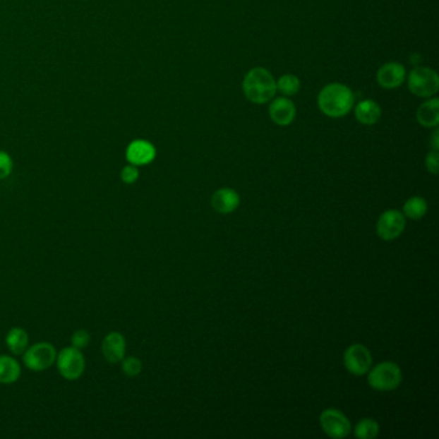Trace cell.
<instances>
[{
	"mask_svg": "<svg viewBox=\"0 0 439 439\" xmlns=\"http://www.w3.org/2000/svg\"><path fill=\"white\" fill-rule=\"evenodd\" d=\"M344 366L351 375L362 376L373 367L371 351L363 344H353L344 351Z\"/></svg>",
	"mask_w": 439,
	"mask_h": 439,
	"instance_id": "cell-9",
	"label": "cell"
},
{
	"mask_svg": "<svg viewBox=\"0 0 439 439\" xmlns=\"http://www.w3.org/2000/svg\"><path fill=\"white\" fill-rule=\"evenodd\" d=\"M380 432V425L373 419H362L354 428V435L359 439H373Z\"/></svg>",
	"mask_w": 439,
	"mask_h": 439,
	"instance_id": "cell-20",
	"label": "cell"
},
{
	"mask_svg": "<svg viewBox=\"0 0 439 439\" xmlns=\"http://www.w3.org/2000/svg\"><path fill=\"white\" fill-rule=\"evenodd\" d=\"M56 362L61 376L66 380H78L85 370V359L83 353L73 345L59 351Z\"/></svg>",
	"mask_w": 439,
	"mask_h": 439,
	"instance_id": "cell-6",
	"label": "cell"
},
{
	"mask_svg": "<svg viewBox=\"0 0 439 439\" xmlns=\"http://www.w3.org/2000/svg\"><path fill=\"white\" fill-rule=\"evenodd\" d=\"M296 115V109L293 101L286 97H279L273 100L270 106V116L275 124L287 126L291 124Z\"/></svg>",
	"mask_w": 439,
	"mask_h": 439,
	"instance_id": "cell-12",
	"label": "cell"
},
{
	"mask_svg": "<svg viewBox=\"0 0 439 439\" xmlns=\"http://www.w3.org/2000/svg\"><path fill=\"white\" fill-rule=\"evenodd\" d=\"M376 79L383 88H398L402 85L403 81L406 79V70L401 64L388 62L379 68Z\"/></svg>",
	"mask_w": 439,
	"mask_h": 439,
	"instance_id": "cell-11",
	"label": "cell"
},
{
	"mask_svg": "<svg viewBox=\"0 0 439 439\" xmlns=\"http://www.w3.org/2000/svg\"><path fill=\"white\" fill-rule=\"evenodd\" d=\"M125 351H126V342H125V337L120 332L114 331L103 339V357L110 363L121 362L124 359Z\"/></svg>",
	"mask_w": 439,
	"mask_h": 439,
	"instance_id": "cell-13",
	"label": "cell"
},
{
	"mask_svg": "<svg viewBox=\"0 0 439 439\" xmlns=\"http://www.w3.org/2000/svg\"><path fill=\"white\" fill-rule=\"evenodd\" d=\"M242 89L250 102L256 104L270 102L277 90L273 75L263 67H255L245 75Z\"/></svg>",
	"mask_w": 439,
	"mask_h": 439,
	"instance_id": "cell-2",
	"label": "cell"
},
{
	"mask_svg": "<svg viewBox=\"0 0 439 439\" xmlns=\"http://www.w3.org/2000/svg\"><path fill=\"white\" fill-rule=\"evenodd\" d=\"M416 119L419 124L425 128L437 126L439 123V100L433 98L426 102L421 103L417 109Z\"/></svg>",
	"mask_w": 439,
	"mask_h": 439,
	"instance_id": "cell-15",
	"label": "cell"
},
{
	"mask_svg": "<svg viewBox=\"0 0 439 439\" xmlns=\"http://www.w3.org/2000/svg\"><path fill=\"white\" fill-rule=\"evenodd\" d=\"M276 88L279 90L282 95H296L301 89V81L290 73H286L284 76H281L276 83Z\"/></svg>",
	"mask_w": 439,
	"mask_h": 439,
	"instance_id": "cell-21",
	"label": "cell"
},
{
	"mask_svg": "<svg viewBox=\"0 0 439 439\" xmlns=\"http://www.w3.org/2000/svg\"><path fill=\"white\" fill-rule=\"evenodd\" d=\"M426 212H428V203L424 198L420 196L409 198L403 205V214L410 220H421Z\"/></svg>",
	"mask_w": 439,
	"mask_h": 439,
	"instance_id": "cell-19",
	"label": "cell"
},
{
	"mask_svg": "<svg viewBox=\"0 0 439 439\" xmlns=\"http://www.w3.org/2000/svg\"><path fill=\"white\" fill-rule=\"evenodd\" d=\"M57 351L51 343H37L23 351V363L31 371H45L53 366Z\"/></svg>",
	"mask_w": 439,
	"mask_h": 439,
	"instance_id": "cell-5",
	"label": "cell"
},
{
	"mask_svg": "<svg viewBox=\"0 0 439 439\" xmlns=\"http://www.w3.org/2000/svg\"><path fill=\"white\" fill-rule=\"evenodd\" d=\"M380 116V106L373 100L362 101L356 107V119L361 124L373 125L379 121Z\"/></svg>",
	"mask_w": 439,
	"mask_h": 439,
	"instance_id": "cell-16",
	"label": "cell"
},
{
	"mask_svg": "<svg viewBox=\"0 0 439 439\" xmlns=\"http://www.w3.org/2000/svg\"><path fill=\"white\" fill-rule=\"evenodd\" d=\"M121 176V181H123L125 184H136L139 178L138 168H137L136 165L129 164V165H126L125 168H123V170H121V176Z\"/></svg>",
	"mask_w": 439,
	"mask_h": 439,
	"instance_id": "cell-25",
	"label": "cell"
},
{
	"mask_svg": "<svg viewBox=\"0 0 439 439\" xmlns=\"http://www.w3.org/2000/svg\"><path fill=\"white\" fill-rule=\"evenodd\" d=\"M126 160L136 167H142L152 162L156 157L154 145L145 139H136L126 148Z\"/></svg>",
	"mask_w": 439,
	"mask_h": 439,
	"instance_id": "cell-10",
	"label": "cell"
},
{
	"mask_svg": "<svg viewBox=\"0 0 439 439\" xmlns=\"http://www.w3.org/2000/svg\"><path fill=\"white\" fill-rule=\"evenodd\" d=\"M121 362H123L121 370L129 378H136L142 371V362L137 357H128V359H123Z\"/></svg>",
	"mask_w": 439,
	"mask_h": 439,
	"instance_id": "cell-22",
	"label": "cell"
},
{
	"mask_svg": "<svg viewBox=\"0 0 439 439\" xmlns=\"http://www.w3.org/2000/svg\"><path fill=\"white\" fill-rule=\"evenodd\" d=\"M409 89L417 97H432L438 92V73L429 67L414 68L409 75Z\"/></svg>",
	"mask_w": 439,
	"mask_h": 439,
	"instance_id": "cell-4",
	"label": "cell"
},
{
	"mask_svg": "<svg viewBox=\"0 0 439 439\" xmlns=\"http://www.w3.org/2000/svg\"><path fill=\"white\" fill-rule=\"evenodd\" d=\"M240 205V195L232 188L215 191L212 198V209L220 214H231Z\"/></svg>",
	"mask_w": 439,
	"mask_h": 439,
	"instance_id": "cell-14",
	"label": "cell"
},
{
	"mask_svg": "<svg viewBox=\"0 0 439 439\" xmlns=\"http://www.w3.org/2000/svg\"><path fill=\"white\" fill-rule=\"evenodd\" d=\"M8 349L13 354H23V351L29 348V335L28 332L20 327L9 330L6 337Z\"/></svg>",
	"mask_w": 439,
	"mask_h": 439,
	"instance_id": "cell-18",
	"label": "cell"
},
{
	"mask_svg": "<svg viewBox=\"0 0 439 439\" xmlns=\"http://www.w3.org/2000/svg\"><path fill=\"white\" fill-rule=\"evenodd\" d=\"M402 370L395 362L385 361L368 370L367 381L373 390L392 392L402 383Z\"/></svg>",
	"mask_w": 439,
	"mask_h": 439,
	"instance_id": "cell-3",
	"label": "cell"
},
{
	"mask_svg": "<svg viewBox=\"0 0 439 439\" xmlns=\"http://www.w3.org/2000/svg\"><path fill=\"white\" fill-rule=\"evenodd\" d=\"M404 228L406 217L403 212L395 209L383 212L376 223V232L384 241H392L398 239L403 234Z\"/></svg>",
	"mask_w": 439,
	"mask_h": 439,
	"instance_id": "cell-8",
	"label": "cell"
},
{
	"mask_svg": "<svg viewBox=\"0 0 439 439\" xmlns=\"http://www.w3.org/2000/svg\"><path fill=\"white\" fill-rule=\"evenodd\" d=\"M12 170H13L12 157L6 151H0V179L9 176Z\"/></svg>",
	"mask_w": 439,
	"mask_h": 439,
	"instance_id": "cell-24",
	"label": "cell"
},
{
	"mask_svg": "<svg viewBox=\"0 0 439 439\" xmlns=\"http://www.w3.org/2000/svg\"><path fill=\"white\" fill-rule=\"evenodd\" d=\"M425 165L428 172H431L432 174H438L439 170V155L438 151H434L429 152L426 156V160H425Z\"/></svg>",
	"mask_w": 439,
	"mask_h": 439,
	"instance_id": "cell-26",
	"label": "cell"
},
{
	"mask_svg": "<svg viewBox=\"0 0 439 439\" xmlns=\"http://www.w3.org/2000/svg\"><path fill=\"white\" fill-rule=\"evenodd\" d=\"M320 425L323 428V433H326L330 438H345L347 435H349L351 431L349 419L337 409L323 411L320 416Z\"/></svg>",
	"mask_w": 439,
	"mask_h": 439,
	"instance_id": "cell-7",
	"label": "cell"
},
{
	"mask_svg": "<svg viewBox=\"0 0 439 439\" xmlns=\"http://www.w3.org/2000/svg\"><path fill=\"white\" fill-rule=\"evenodd\" d=\"M89 342H90V335L87 330H78L71 337V345L78 349L87 348Z\"/></svg>",
	"mask_w": 439,
	"mask_h": 439,
	"instance_id": "cell-23",
	"label": "cell"
},
{
	"mask_svg": "<svg viewBox=\"0 0 439 439\" xmlns=\"http://www.w3.org/2000/svg\"><path fill=\"white\" fill-rule=\"evenodd\" d=\"M21 366L9 356H0V384H12L20 379Z\"/></svg>",
	"mask_w": 439,
	"mask_h": 439,
	"instance_id": "cell-17",
	"label": "cell"
},
{
	"mask_svg": "<svg viewBox=\"0 0 439 439\" xmlns=\"http://www.w3.org/2000/svg\"><path fill=\"white\" fill-rule=\"evenodd\" d=\"M431 145H432L434 151H438L439 148V131L435 129L433 133L432 139H431Z\"/></svg>",
	"mask_w": 439,
	"mask_h": 439,
	"instance_id": "cell-27",
	"label": "cell"
},
{
	"mask_svg": "<svg viewBox=\"0 0 439 439\" xmlns=\"http://www.w3.org/2000/svg\"><path fill=\"white\" fill-rule=\"evenodd\" d=\"M354 95L347 85L332 83L318 95V107L326 116L343 117L351 110Z\"/></svg>",
	"mask_w": 439,
	"mask_h": 439,
	"instance_id": "cell-1",
	"label": "cell"
}]
</instances>
